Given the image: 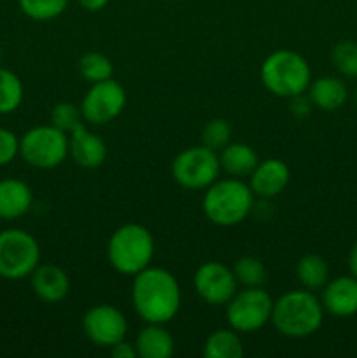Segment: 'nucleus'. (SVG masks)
<instances>
[{
  "label": "nucleus",
  "mask_w": 357,
  "mask_h": 358,
  "mask_svg": "<svg viewBox=\"0 0 357 358\" xmlns=\"http://www.w3.org/2000/svg\"><path fill=\"white\" fill-rule=\"evenodd\" d=\"M80 3V7L90 13H98V10L104 9L105 6L108 3V0H77Z\"/></svg>",
  "instance_id": "473e14b6"
},
{
  "label": "nucleus",
  "mask_w": 357,
  "mask_h": 358,
  "mask_svg": "<svg viewBox=\"0 0 357 358\" xmlns=\"http://www.w3.org/2000/svg\"><path fill=\"white\" fill-rule=\"evenodd\" d=\"M111 353L114 358H135L136 350L135 343H128L126 339L115 343L114 346H111Z\"/></svg>",
  "instance_id": "2f4dec72"
},
{
  "label": "nucleus",
  "mask_w": 357,
  "mask_h": 358,
  "mask_svg": "<svg viewBox=\"0 0 357 358\" xmlns=\"http://www.w3.org/2000/svg\"><path fill=\"white\" fill-rule=\"evenodd\" d=\"M290 180V170L282 159L259 161L251 173V189L254 196L262 199H272L282 194Z\"/></svg>",
  "instance_id": "ddd939ff"
},
{
  "label": "nucleus",
  "mask_w": 357,
  "mask_h": 358,
  "mask_svg": "<svg viewBox=\"0 0 357 358\" xmlns=\"http://www.w3.org/2000/svg\"><path fill=\"white\" fill-rule=\"evenodd\" d=\"M331 59L335 69L343 77H357V44L352 41H342L332 48Z\"/></svg>",
  "instance_id": "bb28decb"
},
{
  "label": "nucleus",
  "mask_w": 357,
  "mask_h": 358,
  "mask_svg": "<svg viewBox=\"0 0 357 358\" xmlns=\"http://www.w3.org/2000/svg\"><path fill=\"white\" fill-rule=\"evenodd\" d=\"M308 98L312 100L314 107H318L326 112H335L345 105L346 98H349V90L338 77L324 76L310 83Z\"/></svg>",
  "instance_id": "a211bd4d"
},
{
  "label": "nucleus",
  "mask_w": 357,
  "mask_h": 358,
  "mask_svg": "<svg viewBox=\"0 0 357 358\" xmlns=\"http://www.w3.org/2000/svg\"><path fill=\"white\" fill-rule=\"evenodd\" d=\"M270 322L286 338H308L322 327L324 306L312 290H290L273 301Z\"/></svg>",
  "instance_id": "f03ea898"
},
{
  "label": "nucleus",
  "mask_w": 357,
  "mask_h": 358,
  "mask_svg": "<svg viewBox=\"0 0 357 358\" xmlns=\"http://www.w3.org/2000/svg\"><path fill=\"white\" fill-rule=\"evenodd\" d=\"M126 107V91L111 79L91 84L80 103V114L88 124L104 126L114 121Z\"/></svg>",
  "instance_id": "9d476101"
},
{
  "label": "nucleus",
  "mask_w": 357,
  "mask_h": 358,
  "mask_svg": "<svg viewBox=\"0 0 357 358\" xmlns=\"http://www.w3.org/2000/svg\"><path fill=\"white\" fill-rule=\"evenodd\" d=\"M136 355L142 358H170L175 341L163 324H147L135 339Z\"/></svg>",
  "instance_id": "6ab92c4d"
},
{
  "label": "nucleus",
  "mask_w": 357,
  "mask_h": 358,
  "mask_svg": "<svg viewBox=\"0 0 357 358\" xmlns=\"http://www.w3.org/2000/svg\"><path fill=\"white\" fill-rule=\"evenodd\" d=\"M79 72L88 83L94 84L100 83V80L111 79L112 73H114V66H112V62L105 55L98 51H90L80 56Z\"/></svg>",
  "instance_id": "b1692460"
},
{
  "label": "nucleus",
  "mask_w": 357,
  "mask_h": 358,
  "mask_svg": "<svg viewBox=\"0 0 357 358\" xmlns=\"http://www.w3.org/2000/svg\"><path fill=\"white\" fill-rule=\"evenodd\" d=\"M34 192L27 182L20 178L0 180V220H18L30 212Z\"/></svg>",
  "instance_id": "f3484780"
},
{
  "label": "nucleus",
  "mask_w": 357,
  "mask_h": 358,
  "mask_svg": "<svg viewBox=\"0 0 357 358\" xmlns=\"http://www.w3.org/2000/svg\"><path fill=\"white\" fill-rule=\"evenodd\" d=\"M296 276L301 287L307 290H321L329 282V266L318 254H308L298 261Z\"/></svg>",
  "instance_id": "4be33fe9"
},
{
  "label": "nucleus",
  "mask_w": 357,
  "mask_h": 358,
  "mask_svg": "<svg viewBox=\"0 0 357 358\" xmlns=\"http://www.w3.org/2000/svg\"><path fill=\"white\" fill-rule=\"evenodd\" d=\"M24 87L20 77L0 66V115L13 114L23 103Z\"/></svg>",
  "instance_id": "5701e85b"
},
{
  "label": "nucleus",
  "mask_w": 357,
  "mask_h": 358,
  "mask_svg": "<svg viewBox=\"0 0 357 358\" xmlns=\"http://www.w3.org/2000/svg\"><path fill=\"white\" fill-rule=\"evenodd\" d=\"M273 299L262 287H245L226 304V320L233 331L258 332L272 320Z\"/></svg>",
  "instance_id": "6e6552de"
},
{
  "label": "nucleus",
  "mask_w": 357,
  "mask_h": 358,
  "mask_svg": "<svg viewBox=\"0 0 357 358\" xmlns=\"http://www.w3.org/2000/svg\"><path fill=\"white\" fill-rule=\"evenodd\" d=\"M220 168L226 171L227 175L234 178H245L251 177L254 168L258 166L259 157L258 152L252 149L251 145L244 142L227 143L224 149H220Z\"/></svg>",
  "instance_id": "aec40b11"
},
{
  "label": "nucleus",
  "mask_w": 357,
  "mask_h": 358,
  "mask_svg": "<svg viewBox=\"0 0 357 358\" xmlns=\"http://www.w3.org/2000/svg\"><path fill=\"white\" fill-rule=\"evenodd\" d=\"M182 292L168 269L149 266L133 276V310L146 324H168L181 310Z\"/></svg>",
  "instance_id": "f257e3e1"
},
{
  "label": "nucleus",
  "mask_w": 357,
  "mask_h": 358,
  "mask_svg": "<svg viewBox=\"0 0 357 358\" xmlns=\"http://www.w3.org/2000/svg\"><path fill=\"white\" fill-rule=\"evenodd\" d=\"M41 264V247L28 231L10 227L0 231V278H30L34 269Z\"/></svg>",
  "instance_id": "423d86ee"
},
{
  "label": "nucleus",
  "mask_w": 357,
  "mask_h": 358,
  "mask_svg": "<svg viewBox=\"0 0 357 358\" xmlns=\"http://www.w3.org/2000/svg\"><path fill=\"white\" fill-rule=\"evenodd\" d=\"M220 161L216 150L206 145L188 147L175 156L172 177L181 187L202 191L219 178Z\"/></svg>",
  "instance_id": "1a4fd4ad"
},
{
  "label": "nucleus",
  "mask_w": 357,
  "mask_h": 358,
  "mask_svg": "<svg viewBox=\"0 0 357 358\" xmlns=\"http://www.w3.org/2000/svg\"><path fill=\"white\" fill-rule=\"evenodd\" d=\"M112 268L126 276H135L149 268L154 257V238L140 224H125L112 233L107 243Z\"/></svg>",
  "instance_id": "20e7f679"
},
{
  "label": "nucleus",
  "mask_w": 357,
  "mask_h": 358,
  "mask_svg": "<svg viewBox=\"0 0 357 358\" xmlns=\"http://www.w3.org/2000/svg\"><path fill=\"white\" fill-rule=\"evenodd\" d=\"M69 156L80 168L94 170L107 159V145L100 136L83 124L69 135Z\"/></svg>",
  "instance_id": "2eb2a0df"
},
{
  "label": "nucleus",
  "mask_w": 357,
  "mask_h": 358,
  "mask_svg": "<svg viewBox=\"0 0 357 358\" xmlns=\"http://www.w3.org/2000/svg\"><path fill=\"white\" fill-rule=\"evenodd\" d=\"M234 278L244 287H262L268 280V271L266 266L262 264L261 259L245 255L237 261L233 268Z\"/></svg>",
  "instance_id": "a878e982"
},
{
  "label": "nucleus",
  "mask_w": 357,
  "mask_h": 358,
  "mask_svg": "<svg viewBox=\"0 0 357 358\" xmlns=\"http://www.w3.org/2000/svg\"><path fill=\"white\" fill-rule=\"evenodd\" d=\"M0 63H2V45H0Z\"/></svg>",
  "instance_id": "f704fd0d"
},
{
  "label": "nucleus",
  "mask_w": 357,
  "mask_h": 358,
  "mask_svg": "<svg viewBox=\"0 0 357 358\" xmlns=\"http://www.w3.org/2000/svg\"><path fill=\"white\" fill-rule=\"evenodd\" d=\"M20 156L37 170L58 168L69 156V135L52 124L35 126L20 138Z\"/></svg>",
  "instance_id": "0eeeda50"
},
{
  "label": "nucleus",
  "mask_w": 357,
  "mask_h": 358,
  "mask_svg": "<svg viewBox=\"0 0 357 358\" xmlns=\"http://www.w3.org/2000/svg\"><path fill=\"white\" fill-rule=\"evenodd\" d=\"M83 331L93 345L111 348L128 334V320L111 304H97L90 308L83 318Z\"/></svg>",
  "instance_id": "9b49d317"
},
{
  "label": "nucleus",
  "mask_w": 357,
  "mask_h": 358,
  "mask_svg": "<svg viewBox=\"0 0 357 358\" xmlns=\"http://www.w3.org/2000/svg\"><path fill=\"white\" fill-rule=\"evenodd\" d=\"M244 345L233 329H217L206 338L203 345V357L205 358H241Z\"/></svg>",
  "instance_id": "412c9836"
},
{
  "label": "nucleus",
  "mask_w": 357,
  "mask_h": 358,
  "mask_svg": "<svg viewBox=\"0 0 357 358\" xmlns=\"http://www.w3.org/2000/svg\"><path fill=\"white\" fill-rule=\"evenodd\" d=\"M167 2H174V0H167Z\"/></svg>",
  "instance_id": "e433bc0d"
},
{
  "label": "nucleus",
  "mask_w": 357,
  "mask_h": 358,
  "mask_svg": "<svg viewBox=\"0 0 357 358\" xmlns=\"http://www.w3.org/2000/svg\"><path fill=\"white\" fill-rule=\"evenodd\" d=\"M231 126L224 119H212L202 131V143L212 150H220L230 143Z\"/></svg>",
  "instance_id": "c85d7f7f"
},
{
  "label": "nucleus",
  "mask_w": 357,
  "mask_h": 358,
  "mask_svg": "<svg viewBox=\"0 0 357 358\" xmlns=\"http://www.w3.org/2000/svg\"><path fill=\"white\" fill-rule=\"evenodd\" d=\"M20 154V138L7 128H0V166L13 163Z\"/></svg>",
  "instance_id": "c756f323"
},
{
  "label": "nucleus",
  "mask_w": 357,
  "mask_h": 358,
  "mask_svg": "<svg viewBox=\"0 0 357 358\" xmlns=\"http://www.w3.org/2000/svg\"><path fill=\"white\" fill-rule=\"evenodd\" d=\"M30 285L38 299L56 304L69 296L70 278L59 266L38 264L30 275Z\"/></svg>",
  "instance_id": "dca6fc26"
},
{
  "label": "nucleus",
  "mask_w": 357,
  "mask_h": 358,
  "mask_svg": "<svg viewBox=\"0 0 357 358\" xmlns=\"http://www.w3.org/2000/svg\"><path fill=\"white\" fill-rule=\"evenodd\" d=\"M322 306L329 315L349 318L357 313V278L338 276L322 289Z\"/></svg>",
  "instance_id": "4468645a"
},
{
  "label": "nucleus",
  "mask_w": 357,
  "mask_h": 358,
  "mask_svg": "<svg viewBox=\"0 0 357 358\" xmlns=\"http://www.w3.org/2000/svg\"><path fill=\"white\" fill-rule=\"evenodd\" d=\"M83 121L84 119L83 114H80V108L77 105L70 103V101L56 103L51 110V124L58 128L59 131L66 133V135L80 128L84 124Z\"/></svg>",
  "instance_id": "cd10ccee"
},
{
  "label": "nucleus",
  "mask_w": 357,
  "mask_h": 358,
  "mask_svg": "<svg viewBox=\"0 0 357 358\" xmlns=\"http://www.w3.org/2000/svg\"><path fill=\"white\" fill-rule=\"evenodd\" d=\"M21 13L35 21H51L62 16L69 0H18Z\"/></svg>",
  "instance_id": "393cba45"
},
{
  "label": "nucleus",
  "mask_w": 357,
  "mask_h": 358,
  "mask_svg": "<svg viewBox=\"0 0 357 358\" xmlns=\"http://www.w3.org/2000/svg\"><path fill=\"white\" fill-rule=\"evenodd\" d=\"M261 83L275 96L293 98L310 86V65L300 52L279 49L262 62Z\"/></svg>",
  "instance_id": "39448f33"
},
{
  "label": "nucleus",
  "mask_w": 357,
  "mask_h": 358,
  "mask_svg": "<svg viewBox=\"0 0 357 358\" xmlns=\"http://www.w3.org/2000/svg\"><path fill=\"white\" fill-rule=\"evenodd\" d=\"M354 96H356V103H357V87H356V93H354Z\"/></svg>",
  "instance_id": "c9c22d12"
},
{
  "label": "nucleus",
  "mask_w": 357,
  "mask_h": 358,
  "mask_svg": "<svg viewBox=\"0 0 357 358\" xmlns=\"http://www.w3.org/2000/svg\"><path fill=\"white\" fill-rule=\"evenodd\" d=\"M254 208V192L241 178H217L205 189L203 213L212 224L233 227L244 222Z\"/></svg>",
  "instance_id": "7ed1b4c3"
},
{
  "label": "nucleus",
  "mask_w": 357,
  "mask_h": 358,
  "mask_svg": "<svg viewBox=\"0 0 357 358\" xmlns=\"http://www.w3.org/2000/svg\"><path fill=\"white\" fill-rule=\"evenodd\" d=\"M289 100H290V112H293L296 117H304V115L310 114L312 107H314L310 98L303 96V93L296 94V96L289 98Z\"/></svg>",
  "instance_id": "7c9ffc66"
},
{
  "label": "nucleus",
  "mask_w": 357,
  "mask_h": 358,
  "mask_svg": "<svg viewBox=\"0 0 357 358\" xmlns=\"http://www.w3.org/2000/svg\"><path fill=\"white\" fill-rule=\"evenodd\" d=\"M237 278L233 269L217 261H209L200 266L192 278L200 299L210 306H223L237 294Z\"/></svg>",
  "instance_id": "f8f14e48"
},
{
  "label": "nucleus",
  "mask_w": 357,
  "mask_h": 358,
  "mask_svg": "<svg viewBox=\"0 0 357 358\" xmlns=\"http://www.w3.org/2000/svg\"><path fill=\"white\" fill-rule=\"evenodd\" d=\"M349 269H350V275H352L354 278H357V243H354V247L350 248Z\"/></svg>",
  "instance_id": "72a5a7b5"
}]
</instances>
